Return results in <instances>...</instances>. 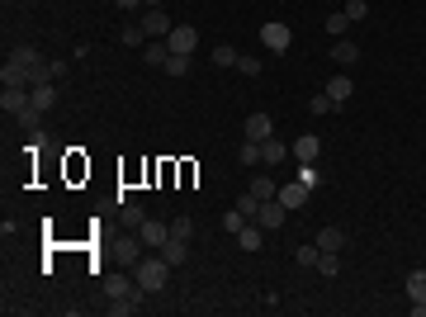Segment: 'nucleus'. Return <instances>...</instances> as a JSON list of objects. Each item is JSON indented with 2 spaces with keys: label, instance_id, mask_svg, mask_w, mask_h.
Instances as JSON below:
<instances>
[{
  "label": "nucleus",
  "instance_id": "nucleus-1",
  "mask_svg": "<svg viewBox=\"0 0 426 317\" xmlns=\"http://www.w3.org/2000/svg\"><path fill=\"white\" fill-rule=\"evenodd\" d=\"M105 294H110V313L114 317H133L147 299V289L138 280H128V275H105Z\"/></svg>",
  "mask_w": 426,
  "mask_h": 317
},
{
  "label": "nucleus",
  "instance_id": "nucleus-2",
  "mask_svg": "<svg viewBox=\"0 0 426 317\" xmlns=\"http://www.w3.org/2000/svg\"><path fill=\"white\" fill-rule=\"evenodd\" d=\"M5 62L15 66V71H24V80H29V85H43V80H52V76H47L43 52H38V48H29V43H24V48H15L10 57H5Z\"/></svg>",
  "mask_w": 426,
  "mask_h": 317
},
{
  "label": "nucleus",
  "instance_id": "nucleus-3",
  "mask_svg": "<svg viewBox=\"0 0 426 317\" xmlns=\"http://www.w3.org/2000/svg\"><path fill=\"white\" fill-rule=\"evenodd\" d=\"M133 280H138L147 294H161L166 280H171V261H166V256H157V261H138V265H133Z\"/></svg>",
  "mask_w": 426,
  "mask_h": 317
},
{
  "label": "nucleus",
  "instance_id": "nucleus-4",
  "mask_svg": "<svg viewBox=\"0 0 426 317\" xmlns=\"http://www.w3.org/2000/svg\"><path fill=\"white\" fill-rule=\"evenodd\" d=\"M289 43H294V29L289 24H280V19H270V24H261V48L266 52H289Z\"/></svg>",
  "mask_w": 426,
  "mask_h": 317
},
{
  "label": "nucleus",
  "instance_id": "nucleus-5",
  "mask_svg": "<svg viewBox=\"0 0 426 317\" xmlns=\"http://www.w3.org/2000/svg\"><path fill=\"white\" fill-rule=\"evenodd\" d=\"M284 218H289V208H284L280 199H261V208H256V222H261L266 232H280Z\"/></svg>",
  "mask_w": 426,
  "mask_h": 317
},
{
  "label": "nucleus",
  "instance_id": "nucleus-6",
  "mask_svg": "<svg viewBox=\"0 0 426 317\" xmlns=\"http://www.w3.org/2000/svg\"><path fill=\"white\" fill-rule=\"evenodd\" d=\"M166 48H171V52H185V57H189V52L199 48V33L189 29V24H175V29L166 33Z\"/></svg>",
  "mask_w": 426,
  "mask_h": 317
},
{
  "label": "nucleus",
  "instance_id": "nucleus-7",
  "mask_svg": "<svg viewBox=\"0 0 426 317\" xmlns=\"http://www.w3.org/2000/svg\"><path fill=\"white\" fill-rule=\"evenodd\" d=\"M138 237H142V246H152V251H161V246H166V241H171V222H142L138 227Z\"/></svg>",
  "mask_w": 426,
  "mask_h": 317
},
{
  "label": "nucleus",
  "instance_id": "nucleus-8",
  "mask_svg": "<svg viewBox=\"0 0 426 317\" xmlns=\"http://www.w3.org/2000/svg\"><path fill=\"white\" fill-rule=\"evenodd\" d=\"M0 109L19 119V114L29 109V85H5V90H0Z\"/></svg>",
  "mask_w": 426,
  "mask_h": 317
},
{
  "label": "nucleus",
  "instance_id": "nucleus-9",
  "mask_svg": "<svg viewBox=\"0 0 426 317\" xmlns=\"http://www.w3.org/2000/svg\"><path fill=\"white\" fill-rule=\"evenodd\" d=\"M138 24H142V33H147V38H166V33L175 29L171 19H166V10H147V15H142Z\"/></svg>",
  "mask_w": 426,
  "mask_h": 317
},
{
  "label": "nucleus",
  "instance_id": "nucleus-10",
  "mask_svg": "<svg viewBox=\"0 0 426 317\" xmlns=\"http://www.w3.org/2000/svg\"><path fill=\"white\" fill-rule=\"evenodd\" d=\"M237 246H242V251H261V246H266V227H261V222H242V227H237Z\"/></svg>",
  "mask_w": 426,
  "mask_h": 317
},
{
  "label": "nucleus",
  "instance_id": "nucleus-11",
  "mask_svg": "<svg viewBox=\"0 0 426 317\" xmlns=\"http://www.w3.org/2000/svg\"><path fill=\"white\" fill-rule=\"evenodd\" d=\"M52 104H57V85H52V80H43V85H29V109L47 114Z\"/></svg>",
  "mask_w": 426,
  "mask_h": 317
},
{
  "label": "nucleus",
  "instance_id": "nucleus-12",
  "mask_svg": "<svg viewBox=\"0 0 426 317\" xmlns=\"http://www.w3.org/2000/svg\"><path fill=\"white\" fill-rule=\"evenodd\" d=\"M275 199H280V204L294 213V208L308 204V185H303V180H289V185H280V194H275Z\"/></svg>",
  "mask_w": 426,
  "mask_h": 317
},
{
  "label": "nucleus",
  "instance_id": "nucleus-13",
  "mask_svg": "<svg viewBox=\"0 0 426 317\" xmlns=\"http://www.w3.org/2000/svg\"><path fill=\"white\" fill-rule=\"evenodd\" d=\"M317 152H322V143H317V133H303L299 143L289 147V157L299 161V166H308V161H317Z\"/></svg>",
  "mask_w": 426,
  "mask_h": 317
},
{
  "label": "nucleus",
  "instance_id": "nucleus-14",
  "mask_svg": "<svg viewBox=\"0 0 426 317\" xmlns=\"http://www.w3.org/2000/svg\"><path fill=\"white\" fill-rule=\"evenodd\" d=\"M331 62H336V66H355V62H360V43L336 38V43H331Z\"/></svg>",
  "mask_w": 426,
  "mask_h": 317
},
{
  "label": "nucleus",
  "instance_id": "nucleus-15",
  "mask_svg": "<svg viewBox=\"0 0 426 317\" xmlns=\"http://www.w3.org/2000/svg\"><path fill=\"white\" fill-rule=\"evenodd\" d=\"M247 138H252V143L275 138V119H270V114H252V119H247Z\"/></svg>",
  "mask_w": 426,
  "mask_h": 317
},
{
  "label": "nucleus",
  "instance_id": "nucleus-16",
  "mask_svg": "<svg viewBox=\"0 0 426 317\" xmlns=\"http://www.w3.org/2000/svg\"><path fill=\"white\" fill-rule=\"evenodd\" d=\"M327 95H331V104H346V100L355 95V80H350V76H331L327 80Z\"/></svg>",
  "mask_w": 426,
  "mask_h": 317
},
{
  "label": "nucleus",
  "instance_id": "nucleus-17",
  "mask_svg": "<svg viewBox=\"0 0 426 317\" xmlns=\"http://www.w3.org/2000/svg\"><path fill=\"white\" fill-rule=\"evenodd\" d=\"M166 57H171L166 38H157V43H142V62H147V66H166Z\"/></svg>",
  "mask_w": 426,
  "mask_h": 317
},
{
  "label": "nucleus",
  "instance_id": "nucleus-18",
  "mask_svg": "<svg viewBox=\"0 0 426 317\" xmlns=\"http://www.w3.org/2000/svg\"><path fill=\"white\" fill-rule=\"evenodd\" d=\"M341 246H346V232L341 227H322L317 232V251H341Z\"/></svg>",
  "mask_w": 426,
  "mask_h": 317
},
{
  "label": "nucleus",
  "instance_id": "nucleus-19",
  "mask_svg": "<svg viewBox=\"0 0 426 317\" xmlns=\"http://www.w3.org/2000/svg\"><path fill=\"white\" fill-rule=\"evenodd\" d=\"M161 256H166L171 265H185V261H189V241L185 237H171L166 246H161Z\"/></svg>",
  "mask_w": 426,
  "mask_h": 317
},
{
  "label": "nucleus",
  "instance_id": "nucleus-20",
  "mask_svg": "<svg viewBox=\"0 0 426 317\" xmlns=\"http://www.w3.org/2000/svg\"><path fill=\"white\" fill-rule=\"evenodd\" d=\"M284 157H289V147H284L280 138H266V143H261V161H266V166H280Z\"/></svg>",
  "mask_w": 426,
  "mask_h": 317
},
{
  "label": "nucleus",
  "instance_id": "nucleus-21",
  "mask_svg": "<svg viewBox=\"0 0 426 317\" xmlns=\"http://www.w3.org/2000/svg\"><path fill=\"white\" fill-rule=\"evenodd\" d=\"M119 261H124V265H138V261H142V237H138V232L119 241Z\"/></svg>",
  "mask_w": 426,
  "mask_h": 317
},
{
  "label": "nucleus",
  "instance_id": "nucleus-22",
  "mask_svg": "<svg viewBox=\"0 0 426 317\" xmlns=\"http://www.w3.org/2000/svg\"><path fill=\"white\" fill-rule=\"evenodd\" d=\"M408 299L412 303H426V270H412V275H408Z\"/></svg>",
  "mask_w": 426,
  "mask_h": 317
},
{
  "label": "nucleus",
  "instance_id": "nucleus-23",
  "mask_svg": "<svg viewBox=\"0 0 426 317\" xmlns=\"http://www.w3.org/2000/svg\"><path fill=\"white\" fill-rule=\"evenodd\" d=\"M317 275H327V280L331 275H341V251H322L317 256Z\"/></svg>",
  "mask_w": 426,
  "mask_h": 317
},
{
  "label": "nucleus",
  "instance_id": "nucleus-24",
  "mask_svg": "<svg viewBox=\"0 0 426 317\" xmlns=\"http://www.w3.org/2000/svg\"><path fill=\"white\" fill-rule=\"evenodd\" d=\"M161 71H166V76H189V57H185V52H171Z\"/></svg>",
  "mask_w": 426,
  "mask_h": 317
},
{
  "label": "nucleus",
  "instance_id": "nucleus-25",
  "mask_svg": "<svg viewBox=\"0 0 426 317\" xmlns=\"http://www.w3.org/2000/svg\"><path fill=\"white\" fill-rule=\"evenodd\" d=\"M247 190H252L256 199H275V194H280V190H275V180H270V175H256V180L247 185Z\"/></svg>",
  "mask_w": 426,
  "mask_h": 317
},
{
  "label": "nucleus",
  "instance_id": "nucleus-26",
  "mask_svg": "<svg viewBox=\"0 0 426 317\" xmlns=\"http://www.w3.org/2000/svg\"><path fill=\"white\" fill-rule=\"evenodd\" d=\"M237 57H242V52H237L232 43H218V48H213V66H237Z\"/></svg>",
  "mask_w": 426,
  "mask_h": 317
},
{
  "label": "nucleus",
  "instance_id": "nucleus-27",
  "mask_svg": "<svg viewBox=\"0 0 426 317\" xmlns=\"http://www.w3.org/2000/svg\"><path fill=\"white\" fill-rule=\"evenodd\" d=\"M119 208H124V227H142V222H147L142 204H133V199H128V204H119Z\"/></svg>",
  "mask_w": 426,
  "mask_h": 317
},
{
  "label": "nucleus",
  "instance_id": "nucleus-28",
  "mask_svg": "<svg viewBox=\"0 0 426 317\" xmlns=\"http://www.w3.org/2000/svg\"><path fill=\"white\" fill-rule=\"evenodd\" d=\"M237 161H242V166H256V161H261V143H252V138H247V143L237 147Z\"/></svg>",
  "mask_w": 426,
  "mask_h": 317
},
{
  "label": "nucleus",
  "instance_id": "nucleus-29",
  "mask_svg": "<svg viewBox=\"0 0 426 317\" xmlns=\"http://www.w3.org/2000/svg\"><path fill=\"white\" fill-rule=\"evenodd\" d=\"M317 241H308V246H299V251H294V261H299V265H308V270H317Z\"/></svg>",
  "mask_w": 426,
  "mask_h": 317
},
{
  "label": "nucleus",
  "instance_id": "nucleus-30",
  "mask_svg": "<svg viewBox=\"0 0 426 317\" xmlns=\"http://www.w3.org/2000/svg\"><path fill=\"white\" fill-rule=\"evenodd\" d=\"M346 19H350V24L369 19V0H346Z\"/></svg>",
  "mask_w": 426,
  "mask_h": 317
},
{
  "label": "nucleus",
  "instance_id": "nucleus-31",
  "mask_svg": "<svg viewBox=\"0 0 426 317\" xmlns=\"http://www.w3.org/2000/svg\"><path fill=\"white\" fill-rule=\"evenodd\" d=\"M256 208H261V199H256L252 190H247V194H237V213H247V218L256 222Z\"/></svg>",
  "mask_w": 426,
  "mask_h": 317
},
{
  "label": "nucleus",
  "instance_id": "nucleus-32",
  "mask_svg": "<svg viewBox=\"0 0 426 317\" xmlns=\"http://www.w3.org/2000/svg\"><path fill=\"white\" fill-rule=\"evenodd\" d=\"M237 71H242V76H261V57L242 52V57H237Z\"/></svg>",
  "mask_w": 426,
  "mask_h": 317
},
{
  "label": "nucleus",
  "instance_id": "nucleus-33",
  "mask_svg": "<svg viewBox=\"0 0 426 317\" xmlns=\"http://www.w3.org/2000/svg\"><path fill=\"white\" fill-rule=\"evenodd\" d=\"M142 43H147L142 24H128V29H124V48H142Z\"/></svg>",
  "mask_w": 426,
  "mask_h": 317
},
{
  "label": "nucleus",
  "instance_id": "nucleus-34",
  "mask_svg": "<svg viewBox=\"0 0 426 317\" xmlns=\"http://www.w3.org/2000/svg\"><path fill=\"white\" fill-rule=\"evenodd\" d=\"M299 180L308 185V190H317V185H322V175H317V161H308V166H303V171H299Z\"/></svg>",
  "mask_w": 426,
  "mask_h": 317
},
{
  "label": "nucleus",
  "instance_id": "nucleus-35",
  "mask_svg": "<svg viewBox=\"0 0 426 317\" xmlns=\"http://www.w3.org/2000/svg\"><path fill=\"white\" fill-rule=\"evenodd\" d=\"M242 222H252V218H247V213H237V208H227V213H223V227H227L232 237H237V227H242Z\"/></svg>",
  "mask_w": 426,
  "mask_h": 317
},
{
  "label": "nucleus",
  "instance_id": "nucleus-36",
  "mask_svg": "<svg viewBox=\"0 0 426 317\" xmlns=\"http://www.w3.org/2000/svg\"><path fill=\"white\" fill-rule=\"evenodd\" d=\"M346 29H350L346 10H336V15H327V33H346Z\"/></svg>",
  "mask_w": 426,
  "mask_h": 317
},
{
  "label": "nucleus",
  "instance_id": "nucleus-37",
  "mask_svg": "<svg viewBox=\"0 0 426 317\" xmlns=\"http://www.w3.org/2000/svg\"><path fill=\"white\" fill-rule=\"evenodd\" d=\"M171 237H185L189 241V237H194V222H189V218H175L171 222Z\"/></svg>",
  "mask_w": 426,
  "mask_h": 317
},
{
  "label": "nucleus",
  "instance_id": "nucleus-38",
  "mask_svg": "<svg viewBox=\"0 0 426 317\" xmlns=\"http://www.w3.org/2000/svg\"><path fill=\"white\" fill-rule=\"evenodd\" d=\"M308 109H313V114H331V95H327V90L313 95V100H308Z\"/></svg>",
  "mask_w": 426,
  "mask_h": 317
},
{
  "label": "nucleus",
  "instance_id": "nucleus-39",
  "mask_svg": "<svg viewBox=\"0 0 426 317\" xmlns=\"http://www.w3.org/2000/svg\"><path fill=\"white\" fill-rule=\"evenodd\" d=\"M114 5H119V10H138L142 0H114Z\"/></svg>",
  "mask_w": 426,
  "mask_h": 317
},
{
  "label": "nucleus",
  "instance_id": "nucleus-40",
  "mask_svg": "<svg viewBox=\"0 0 426 317\" xmlns=\"http://www.w3.org/2000/svg\"><path fill=\"white\" fill-rule=\"evenodd\" d=\"M142 5H147V10H161V0H142Z\"/></svg>",
  "mask_w": 426,
  "mask_h": 317
}]
</instances>
